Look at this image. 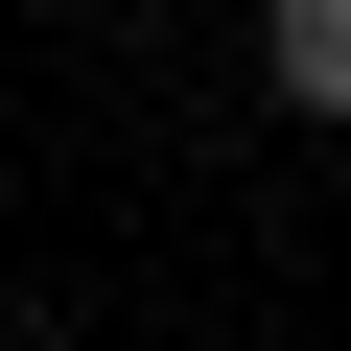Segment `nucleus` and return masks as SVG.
<instances>
[{"label": "nucleus", "instance_id": "obj_1", "mask_svg": "<svg viewBox=\"0 0 351 351\" xmlns=\"http://www.w3.org/2000/svg\"><path fill=\"white\" fill-rule=\"evenodd\" d=\"M258 71H281V117H351V0H281Z\"/></svg>", "mask_w": 351, "mask_h": 351}]
</instances>
